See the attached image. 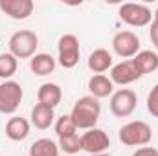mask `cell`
I'll list each match as a JSON object with an SVG mask.
<instances>
[{
	"label": "cell",
	"mask_w": 158,
	"mask_h": 156,
	"mask_svg": "<svg viewBox=\"0 0 158 156\" xmlns=\"http://www.w3.org/2000/svg\"><path fill=\"white\" fill-rule=\"evenodd\" d=\"M99 114H101V103L99 99L92 97V96H85V97H79L76 101V105L72 107V112H70V117L72 121L76 123L77 129H94L98 119H99Z\"/></svg>",
	"instance_id": "1"
},
{
	"label": "cell",
	"mask_w": 158,
	"mask_h": 156,
	"mask_svg": "<svg viewBox=\"0 0 158 156\" xmlns=\"http://www.w3.org/2000/svg\"><path fill=\"white\" fill-rule=\"evenodd\" d=\"M39 37L30 30L15 31L9 39V53L17 59H31L37 51Z\"/></svg>",
	"instance_id": "3"
},
{
	"label": "cell",
	"mask_w": 158,
	"mask_h": 156,
	"mask_svg": "<svg viewBox=\"0 0 158 156\" xmlns=\"http://www.w3.org/2000/svg\"><path fill=\"white\" fill-rule=\"evenodd\" d=\"M37 99L42 105L55 109L61 103V99H63V90L55 83H44V84H40L39 90H37Z\"/></svg>",
	"instance_id": "15"
},
{
	"label": "cell",
	"mask_w": 158,
	"mask_h": 156,
	"mask_svg": "<svg viewBox=\"0 0 158 156\" xmlns=\"http://www.w3.org/2000/svg\"><path fill=\"white\" fill-rule=\"evenodd\" d=\"M110 147V138L105 130L101 129H88L81 136V149L86 151L88 154H101Z\"/></svg>",
	"instance_id": "8"
},
{
	"label": "cell",
	"mask_w": 158,
	"mask_h": 156,
	"mask_svg": "<svg viewBox=\"0 0 158 156\" xmlns=\"http://www.w3.org/2000/svg\"><path fill=\"white\" fill-rule=\"evenodd\" d=\"M17 68H19V59L15 55H11L9 51L0 53V79L9 81V77L17 74Z\"/></svg>",
	"instance_id": "20"
},
{
	"label": "cell",
	"mask_w": 158,
	"mask_h": 156,
	"mask_svg": "<svg viewBox=\"0 0 158 156\" xmlns=\"http://www.w3.org/2000/svg\"><path fill=\"white\" fill-rule=\"evenodd\" d=\"M88 68L94 72V74H103L107 72L109 68H112V55L103 50V48H98L90 53L88 57Z\"/></svg>",
	"instance_id": "17"
},
{
	"label": "cell",
	"mask_w": 158,
	"mask_h": 156,
	"mask_svg": "<svg viewBox=\"0 0 158 156\" xmlns=\"http://www.w3.org/2000/svg\"><path fill=\"white\" fill-rule=\"evenodd\" d=\"M149 37H151L153 46L158 50V22H153V24H151V28H149Z\"/></svg>",
	"instance_id": "25"
},
{
	"label": "cell",
	"mask_w": 158,
	"mask_h": 156,
	"mask_svg": "<svg viewBox=\"0 0 158 156\" xmlns=\"http://www.w3.org/2000/svg\"><path fill=\"white\" fill-rule=\"evenodd\" d=\"M55 132H57L59 138H68V136L77 134V127L72 121L70 114H64V116L57 117V121H55Z\"/></svg>",
	"instance_id": "21"
},
{
	"label": "cell",
	"mask_w": 158,
	"mask_h": 156,
	"mask_svg": "<svg viewBox=\"0 0 158 156\" xmlns=\"http://www.w3.org/2000/svg\"><path fill=\"white\" fill-rule=\"evenodd\" d=\"M132 156H158V151L155 147H140L138 151H134Z\"/></svg>",
	"instance_id": "24"
},
{
	"label": "cell",
	"mask_w": 158,
	"mask_h": 156,
	"mask_svg": "<svg viewBox=\"0 0 158 156\" xmlns=\"http://www.w3.org/2000/svg\"><path fill=\"white\" fill-rule=\"evenodd\" d=\"M59 149L68 153V154H77L81 149V136L74 134V136H68V138H59Z\"/></svg>",
	"instance_id": "22"
},
{
	"label": "cell",
	"mask_w": 158,
	"mask_h": 156,
	"mask_svg": "<svg viewBox=\"0 0 158 156\" xmlns=\"http://www.w3.org/2000/svg\"><path fill=\"white\" fill-rule=\"evenodd\" d=\"M30 68L35 76H50L55 70V59L50 53H35L30 59Z\"/></svg>",
	"instance_id": "18"
},
{
	"label": "cell",
	"mask_w": 158,
	"mask_h": 156,
	"mask_svg": "<svg viewBox=\"0 0 158 156\" xmlns=\"http://www.w3.org/2000/svg\"><path fill=\"white\" fill-rule=\"evenodd\" d=\"M55 121V112L52 107H46L42 103H37L33 109H31V125L35 129L40 130H46L52 127V123Z\"/></svg>",
	"instance_id": "16"
},
{
	"label": "cell",
	"mask_w": 158,
	"mask_h": 156,
	"mask_svg": "<svg viewBox=\"0 0 158 156\" xmlns=\"http://www.w3.org/2000/svg\"><path fill=\"white\" fill-rule=\"evenodd\" d=\"M153 138L151 125L145 121H129L119 129V142L129 147H145Z\"/></svg>",
	"instance_id": "2"
},
{
	"label": "cell",
	"mask_w": 158,
	"mask_h": 156,
	"mask_svg": "<svg viewBox=\"0 0 158 156\" xmlns=\"http://www.w3.org/2000/svg\"><path fill=\"white\" fill-rule=\"evenodd\" d=\"M33 7L31 0H0V11L13 20H26L33 13Z\"/></svg>",
	"instance_id": "10"
},
{
	"label": "cell",
	"mask_w": 158,
	"mask_h": 156,
	"mask_svg": "<svg viewBox=\"0 0 158 156\" xmlns=\"http://www.w3.org/2000/svg\"><path fill=\"white\" fill-rule=\"evenodd\" d=\"M138 105V97L131 88H119L110 96V112L116 117H129Z\"/></svg>",
	"instance_id": "6"
},
{
	"label": "cell",
	"mask_w": 158,
	"mask_h": 156,
	"mask_svg": "<svg viewBox=\"0 0 158 156\" xmlns=\"http://www.w3.org/2000/svg\"><path fill=\"white\" fill-rule=\"evenodd\" d=\"M57 53H59V64L66 70L77 66L79 63V39L72 33H66L59 39L57 44Z\"/></svg>",
	"instance_id": "7"
},
{
	"label": "cell",
	"mask_w": 158,
	"mask_h": 156,
	"mask_svg": "<svg viewBox=\"0 0 158 156\" xmlns=\"http://www.w3.org/2000/svg\"><path fill=\"white\" fill-rule=\"evenodd\" d=\"M59 145L50 138H40L31 143L30 156H59Z\"/></svg>",
	"instance_id": "19"
},
{
	"label": "cell",
	"mask_w": 158,
	"mask_h": 156,
	"mask_svg": "<svg viewBox=\"0 0 158 156\" xmlns=\"http://www.w3.org/2000/svg\"><path fill=\"white\" fill-rule=\"evenodd\" d=\"M88 90H90V96L96 99L109 97L114 94V83L110 81V77H107L103 74H96L88 81Z\"/></svg>",
	"instance_id": "13"
},
{
	"label": "cell",
	"mask_w": 158,
	"mask_h": 156,
	"mask_svg": "<svg viewBox=\"0 0 158 156\" xmlns=\"http://www.w3.org/2000/svg\"><path fill=\"white\" fill-rule=\"evenodd\" d=\"M132 64L136 68V72L140 76H145V74H153L158 70V53L151 51V50H143V51H138L132 59Z\"/></svg>",
	"instance_id": "12"
},
{
	"label": "cell",
	"mask_w": 158,
	"mask_h": 156,
	"mask_svg": "<svg viewBox=\"0 0 158 156\" xmlns=\"http://www.w3.org/2000/svg\"><path fill=\"white\" fill-rule=\"evenodd\" d=\"M112 50L123 59H132L140 51V39L134 31H119L112 39Z\"/></svg>",
	"instance_id": "9"
},
{
	"label": "cell",
	"mask_w": 158,
	"mask_h": 156,
	"mask_svg": "<svg viewBox=\"0 0 158 156\" xmlns=\"http://www.w3.org/2000/svg\"><path fill=\"white\" fill-rule=\"evenodd\" d=\"M22 86L17 81H4L0 83V112L2 114H13L20 107L22 101Z\"/></svg>",
	"instance_id": "5"
},
{
	"label": "cell",
	"mask_w": 158,
	"mask_h": 156,
	"mask_svg": "<svg viewBox=\"0 0 158 156\" xmlns=\"http://www.w3.org/2000/svg\"><path fill=\"white\" fill-rule=\"evenodd\" d=\"M140 77H142V76L136 72V68H134V64H132L131 59L121 61V63L114 64V66L110 68V81H112L114 84L125 86V84H131V83L138 81Z\"/></svg>",
	"instance_id": "11"
},
{
	"label": "cell",
	"mask_w": 158,
	"mask_h": 156,
	"mask_svg": "<svg viewBox=\"0 0 158 156\" xmlns=\"http://www.w3.org/2000/svg\"><path fill=\"white\" fill-rule=\"evenodd\" d=\"M28 134H30V121L26 117H9V121L6 123V136L11 142H22L28 138Z\"/></svg>",
	"instance_id": "14"
},
{
	"label": "cell",
	"mask_w": 158,
	"mask_h": 156,
	"mask_svg": "<svg viewBox=\"0 0 158 156\" xmlns=\"http://www.w3.org/2000/svg\"><path fill=\"white\" fill-rule=\"evenodd\" d=\"M119 18L125 24L132 26V28H143V26L151 24L153 11L147 6H143V4H132V2H129V4L119 6Z\"/></svg>",
	"instance_id": "4"
},
{
	"label": "cell",
	"mask_w": 158,
	"mask_h": 156,
	"mask_svg": "<svg viewBox=\"0 0 158 156\" xmlns=\"http://www.w3.org/2000/svg\"><path fill=\"white\" fill-rule=\"evenodd\" d=\"M147 110L153 117H158V83L153 86V90L147 96Z\"/></svg>",
	"instance_id": "23"
},
{
	"label": "cell",
	"mask_w": 158,
	"mask_h": 156,
	"mask_svg": "<svg viewBox=\"0 0 158 156\" xmlns=\"http://www.w3.org/2000/svg\"><path fill=\"white\" fill-rule=\"evenodd\" d=\"M155 22H158V7H156V11H155Z\"/></svg>",
	"instance_id": "26"
},
{
	"label": "cell",
	"mask_w": 158,
	"mask_h": 156,
	"mask_svg": "<svg viewBox=\"0 0 158 156\" xmlns=\"http://www.w3.org/2000/svg\"><path fill=\"white\" fill-rule=\"evenodd\" d=\"M90 156H110V154H107V153H101V154H90Z\"/></svg>",
	"instance_id": "27"
}]
</instances>
